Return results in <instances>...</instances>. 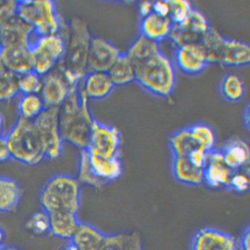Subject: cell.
<instances>
[{
	"instance_id": "44",
	"label": "cell",
	"mask_w": 250,
	"mask_h": 250,
	"mask_svg": "<svg viewBox=\"0 0 250 250\" xmlns=\"http://www.w3.org/2000/svg\"><path fill=\"white\" fill-rule=\"evenodd\" d=\"M153 13L163 17H169L170 14V5L169 1H155L153 2Z\"/></svg>"
},
{
	"instance_id": "2",
	"label": "cell",
	"mask_w": 250,
	"mask_h": 250,
	"mask_svg": "<svg viewBox=\"0 0 250 250\" xmlns=\"http://www.w3.org/2000/svg\"><path fill=\"white\" fill-rule=\"evenodd\" d=\"M134 66L135 82L146 91L164 98L173 92L177 82L176 68L162 51Z\"/></svg>"
},
{
	"instance_id": "12",
	"label": "cell",
	"mask_w": 250,
	"mask_h": 250,
	"mask_svg": "<svg viewBox=\"0 0 250 250\" xmlns=\"http://www.w3.org/2000/svg\"><path fill=\"white\" fill-rule=\"evenodd\" d=\"M190 250H238V244L235 238L225 231L205 227L192 235Z\"/></svg>"
},
{
	"instance_id": "5",
	"label": "cell",
	"mask_w": 250,
	"mask_h": 250,
	"mask_svg": "<svg viewBox=\"0 0 250 250\" xmlns=\"http://www.w3.org/2000/svg\"><path fill=\"white\" fill-rule=\"evenodd\" d=\"M5 135L11 158L16 161L25 165L34 166L46 159L33 120L19 117Z\"/></svg>"
},
{
	"instance_id": "9",
	"label": "cell",
	"mask_w": 250,
	"mask_h": 250,
	"mask_svg": "<svg viewBox=\"0 0 250 250\" xmlns=\"http://www.w3.org/2000/svg\"><path fill=\"white\" fill-rule=\"evenodd\" d=\"M122 138L115 126L95 119L86 150L89 154L104 158L120 157Z\"/></svg>"
},
{
	"instance_id": "8",
	"label": "cell",
	"mask_w": 250,
	"mask_h": 250,
	"mask_svg": "<svg viewBox=\"0 0 250 250\" xmlns=\"http://www.w3.org/2000/svg\"><path fill=\"white\" fill-rule=\"evenodd\" d=\"M33 123L44 149L46 159H59L62 154L64 143L60 132L59 108H46L33 120Z\"/></svg>"
},
{
	"instance_id": "25",
	"label": "cell",
	"mask_w": 250,
	"mask_h": 250,
	"mask_svg": "<svg viewBox=\"0 0 250 250\" xmlns=\"http://www.w3.org/2000/svg\"><path fill=\"white\" fill-rule=\"evenodd\" d=\"M21 198L19 183L12 178L0 177V214L15 209Z\"/></svg>"
},
{
	"instance_id": "13",
	"label": "cell",
	"mask_w": 250,
	"mask_h": 250,
	"mask_svg": "<svg viewBox=\"0 0 250 250\" xmlns=\"http://www.w3.org/2000/svg\"><path fill=\"white\" fill-rule=\"evenodd\" d=\"M38 35L32 27L18 16L0 25L2 47H28Z\"/></svg>"
},
{
	"instance_id": "34",
	"label": "cell",
	"mask_w": 250,
	"mask_h": 250,
	"mask_svg": "<svg viewBox=\"0 0 250 250\" xmlns=\"http://www.w3.org/2000/svg\"><path fill=\"white\" fill-rule=\"evenodd\" d=\"M192 139L198 146L209 153L215 149L216 135L210 126L204 123H197L188 126Z\"/></svg>"
},
{
	"instance_id": "1",
	"label": "cell",
	"mask_w": 250,
	"mask_h": 250,
	"mask_svg": "<svg viewBox=\"0 0 250 250\" xmlns=\"http://www.w3.org/2000/svg\"><path fill=\"white\" fill-rule=\"evenodd\" d=\"M89 102L79 88H75L59 108V124L63 141L80 151L87 148L95 120Z\"/></svg>"
},
{
	"instance_id": "23",
	"label": "cell",
	"mask_w": 250,
	"mask_h": 250,
	"mask_svg": "<svg viewBox=\"0 0 250 250\" xmlns=\"http://www.w3.org/2000/svg\"><path fill=\"white\" fill-rule=\"evenodd\" d=\"M88 154L95 175L106 184L119 179L121 177L123 166L120 157L104 158L95 156L88 152Z\"/></svg>"
},
{
	"instance_id": "7",
	"label": "cell",
	"mask_w": 250,
	"mask_h": 250,
	"mask_svg": "<svg viewBox=\"0 0 250 250\" xmlns=\"http://www.w3.org/2000/svg\"><path fill=\"white\" fill-rule=\"evenodd\" d=\"M30 48L34 56L33 70L44 76L55 69L64 57L65 40L60 33L37 35Z\"/></svg>"
},
{
	"instance_id": "37",
	"label": "cell",
	"mask_w": 250,
	"mask_h": 250,
	"mask_svg": "<svg viewBox=\"0 0 250 250\" xmlns=\"http://www.w3.org/2000/svg\"><path fill=\"white\" fill-rule=\"evenodd\" d=\"M179 25L188 28L192 33L200 37H202L211 28L208 17L202 11L195 7L192 8L188 20L185 23Z\"/></svg>"
},
{
	"instance_id": "17",
	"label": "cell",
	"mask_w": 250,
	"mask_h": 250,
	"mask_svg": "<svg viewBox=\"0 0 250 250\" xmlns=\"http://www.w3.org/2000/svg\"><path fill=\"white\" fill-rule=\"evenodd\" d=\"M0 54L5 69L17 76L33 70L34 56L30 48L2 47Z\"/></svg>"
},
{
	"instance_id": "15",
	"label": "cell",
	"mask_w": 250,
	"mask_h": 250,
	"mask_svg": "<svg viewBox=\"0 0 250 250\" xmlns=\"http://www.w3.org/2000/svg\"><path fill=\"white\" fill-rule=\"evenodd\" d=\"M234 172L224 162L222 151L215 148L209 152L206 165L203 168L204 183L211 188H228Z\"/></svg>"
},
{
	"instance_id": "50",
	"label": "cell",
	"mask_w": 250,
	"mask_h": 250,
	"mask_svg": "<svg viewBox=\"0 0 250 250\" xmlns=\"http://www.w3.org/2000/svg\"><path fill=\"white\" fill-rule=\"evenodd\" d=\"M0 250H22L16 246H4L0 247Z\"/></svg>"
},
{
	"instance_id": "29",
	"label": "cell",
	"mask_w": 250,
	"mask_h": 250,
	"mask_svg": "<svg viewBox=\"0 0 250 250\" xmlns=\"http://www.w3.org/2000/svg\"><path fill=\"white\" fill-rule=\"evenodd\" d=\"M226 37L211 27L202 37L200 43L205 50L209 64L220 65L221 53Z\"/></svg>"
},
{
	"instance_id": "47",
	"label": "cell",
	"mask_w": 250,
	"mask_h": 250,
	"mask_svg": "<svg viewBox=\"0 0 250 250\" xmlns=\"http://www.w3.org/2000/svg\"><path fill=\"white\" fill-rule=\"evenodd\" d=\"M153 2L150 1H143L139 5V13L141 19L149 15L153 12Z\"/></svg>"
},
{
	"instance_id": "53",
	"label": "cell",
	"mask_w": 250,
	"mask_h": 250,
	"mask_svg": "<svg viewBox=\"0 0 250 250\" xmlns=\"http://www.w3.org/2000/svg\"><path fill=\"white\" fill-rule=\"evenodd\" d=\"M4 70H5V68L4 67L3 61H2L1 54H0V73L2 72V71H3Z\"/></svg>"
},
{
	"instance_id": "10",
	"label": "cell",
	"mask_w": 250,
	"mask_h": 250,
	"mask_svg": "<svg viewBox=\"0 0 250 250\" xmlns=\"http://www.w3.org/2000/svg\"><path fill=\"white\" fill-rule=\"evenodd\" d=\"M173 59L176 68L189 76L202 73L208 65L205 50L200 42L174 48Z\"/></svg>"
},
{
	"instance_id": "3",
	"label": "cell",
	"mask_w": 250,
	"mask_h": 250,
	"mask_svg": "<svg viewBox=\"0 0 250 250\" xmlns=\"http://www.w3.org/2000/svg\"><path fill=\"white\" fill-rule=\"evenodd\" d=\"M40 201L42 210L48 215L57 212L77 215L81 206V184L71 175H54L43 186Z\"/></svg>"
},
{
	"instance_id": "52",
	"label": "cell",
	"mask_w": 250,
	"mask_h": 250,
	"mask_svg": "<svg viewBox=\"0 0 250 250\" xmlns=\"http://www.w3.org/2000/svg\"><path fill=\"white\" fill-rule=\"evenodd\" d=\"M60 250H78L77 249L76 247H75L73 244H72L70 241L69 242L67 245L64 246L60 249Z\"/></svg>"
},
{
	"instance_id": "30",
	"label": "cell",
	"mask_w": 250,
	"mask_h": 250,
	"mask_svg": "<svg viewBox=\"0 0 250 250\" xmlns=\"http://www.w3.org/2000/svg\"><path fill=\"white\" fill-rule=\"evenodd\" d=\"M172 158L188 157L191 152L198 148L191 136L188 127L174 132L168 140Z\"/></svg>"
},
{
	"instance_id": "14",
	"label": "cell",
	"mask_w": 250,
	"mask_h": 250,
	"mask_svg": "<svg viewBox=\"0 0 250 250\" xmlns=\"http://www.w3.org/2000/svg\"><path fill=\"white\" fill-rule=\"evenodd\" d=\"M73 88L56 68L42 76V88L40 94L46 108H59L67 100Z\"/></svg>"
},
{
	"instance_id": "43",
	"label": "cell",
	"mask_w": 250,
	"mask_h": 250,
	"mask_svg": "<svg viewBox=\"0 0 250 250\" xmlns=\"http://www.w3.org/2000/svg\"><path fill=\"white\" fill-rule=\"evenodd\" d=\"M208 152L201 148H196L188 155V159L195 166L203 169L208 160Z\"/></svg>"
},
{
	"instance_id": "31",
	"label": "cell",
	"mask_w": 250,
	"mask_h": 250,
	"mask_svg": "<svg viewBox=\"0 0 250 250\" xmlns=\"http://www.w3.org/2000/svg\"><path fill=\"white\" fill-rule=\"evenodd\" d=\"M220 92L223 98L229 103H237L243 99L246 86L242 79L235 73L226 74L221 80Z\"/></svg>"
},
{
	"instance_id": "21",
	"label": "cell",
	"mask_w": 250,
	"mask_h": 250,
	"mask_svg": "<svg viewBox=\"0 0 250 250\" xmlns=\"http://www.w3.org/2000/svg\"><path fill=\"white\" fill-rule=\"evenodd\" d=\"M172 172L175 180L183 185L197 186L204 183L203 169L195 166L188 157L172 158Z\"/></svg>"
},
{
	"instance_id": "24",
	"label": "cell",
	"mask_w": 250,
	"mask_h": 250,
	"mask_svg": "<svg viewBox=\"0 0 250 250\" xmlns=\"http://www.w3.org/2000/svg\"><path fill=\"white\" fill-rule=\"evenodd\" d=\"M50 233L59 239L70 241L79 226L77 215L69 212H57L49 215Z\"/></svg>"
},
{
	"instance_id": "38",
	"label": "cell",
	"mask_w": 250,
	"mask_h": 250,
	"mask_svg": "<svg viewBox=\"0 0 250 250\" xmlns=\"http://www.w3.org/2000/svg\"><path fill=\"white\" fill-rule=\"evenodd\" d=\"M170 19L174 25H182L188 20L192 8L191 2L188 0H169Z\"/></svg>"
},
{
	"instance_id": "35",
	"label": "cell",
	"mask_w": 250,
	"mask_h": 250,
	"mask_svg": "<svg viewBox=\"0 0 250 250\" xmlns=\"http://www.w3.org/2000/svg\"><path fill=\"white\" fill-rule=\"evenodd\" d=\"M20 94L18 76L6 69L0 73V102L10 101Z\"/></svg>"
},
{
	"instance_id": "45",
	"label": "cell",
	"mask_w": 250,
	"mask_h": 250,
	"mask_svg": "<svg viewBox=\"0 0 250 250\" xmlns=\"http://www.w3.org/2000/svg\"><path fill=\"white\" fill-rule=\"evenodd\" d=\"M11 154L8 143L5 134L0 137V162H4L10 159Z\"/></svg>"
},
{
	"instance_id": "48",
	"label": "cell",
	"mask_w": 250,
	"mask_h": 250,
	"mask_svg": "<svg viewBox=\"0 0 250 250\" xmlns=\"http://www.w3.org/2000/svg\"><path fill=\"white\" fill-rule=\"evenodd\" d=\"M244 122L246 127L248 130H250V106H247L244 111Z\"/></svg>"
},
{
	"instance_id": "4",
	"label": "cell",
	"mask_w": 250,
	"mask_h": 250,
	"mask_svg": "<svg viewBox=\"0 0 250 250\" xmlns=\"http://www.w3.org/2000/svg\"><path fill=\"white\" fill-rule=\"evenodd\" d=\"M61 34L65 40L66 49L64 57L58 65L82 82L87 73L88 48L93 37L88 25L83 19L74 17Z\"/></svg>"
},
{
	"instance_id": "22",
	"label": "cell",
	"mask_w": 250,
	"mask_h": 250,
	"mask_svg": "<svg viewBox=\"0 0 250 250\" xmlns=\"http://www.w3.org/2000/svg\"><path fill=\"white\" fill-rule=\"evenodd\" d=\"M224 162L232 171L241 170L250 162V146L246 140H230L221 149Z\"/></svg>"
},
{
	"instance_id": "19",
	"label": "cell",
	"mask_w": 250,
	"mask_h": 250,
	"mask_svg": "<svg viewBox=\"0 0 250 250\" xmlns=\"http://www.w3.org/2000/svg\"><path fill=\"white\" fill-rule=\"evenodd\" d=\"M174 24L169 17H161L154 13L141 19L140 34L159 43L168 38Z\"/></svg>"
},
{
	"instance_id": "42",
	"label": "cell",
	"mask_w": 250,
	"mask_h": 250,
	"mask_svg": "<svg viewBox=\"0 0 250 250\" xmlns=\"http://www.w3.org/2000/svg\"><path fill=\"white\" fill-rule=\"evenodd\" d=\"M19 1H0V25L17 16Z\"/></svg>"
},
{
	"instance_id": "32",
	"label": "cell",
	"mask_w": 250,
	"mask_h": 250,
	"mask_svg": "<svg viewBox=\"0 0 250 250\" xmlns=\"http://www.w3.org/2000/svg\"><path fill=\"white\" fill-rule=\"evenodd\" d=\"M19 96L17 111L21 118L34 120L46 108L40 94H20Z\"/></svg>"
},
{
	"instance_id": "11",
	"label": "cell",
	"mask_w": 250,
	"mask_h": 250,
	"mask_svg": "<svg viewBox=\"0 0 250 250\" xmlns=\"http://www.w3.org/2000/svg\"><path fill=\"white\" fill-rule=\"evenodd\" d=\"M122 52L113 43L100 37H92L87 57L88 71H107Z\"/></svg>"
},
{
	"instance_id": "26",
	"label": "cell",
	"mask_w": 250,
	"mask_h": 250,
	"mask_svg": "<svg viewBox=\"0 0 250 250\" xmlns=\"http://www.w3.org/2000/svg\"><path fill=\"white\" fill-rule=\"evenodd\" d=\"M107 73L115 87L130 85L136 81L134 63L125 53L120 54Z\"/></svg>"
},
{
	"instance_id": "54",
	"label": "cell",
	"mask_w": 250,
	"mask_h": 250,
	"mask_svg": "<svg viewBox=\"0 0 250 250\" xmlns=\"http://www.w3.org/2000/svg\"><path fill=\"white\" fill-rule=\"evenodd\" d=\"M1 48H2V45H1V38H0V51H1Z\"/></svg>"
},
{
	"instance_id": "28",
	"label": "cell",
	"mask_w": 250,
	"mask_h": 250,
	"mask_svg": "<svg viewBox=\"0 0 250 250\" xmlns=\"http://www.w3.org/2000/svg\"><path fill=\"white\" fill-rule=\"evenodd\" d=\"M101 250H144L142 239L134 232L107 234Z\"/></svg>"
},
{
	"instance_id": "18",
	"label": "cell",
	"mask_w": 250,
	"mask_h": 250,
	"mask_svg": "<svg viewBox=\"0 0 250 250\" xmlns=\"http://www.w3.org/2000/svg\"><path fill=\"white\" fill-rule=\"evenodd\" d=\"M250 63V45L249 43L235 39L226 38L220 66L226 68H240Z\"/></svg>"
},
{
	"instance_id": "41",
	"label": "cell",
	"mask_w": 250,
	"mask_h": 250,
	"mask_svg": "<svg viewBox=\"0 0 250 250\" xmlns=\"http://www.w3.org/2000/svg\"><path fill=\"white\" fill-rule=\"evenodd\" d=\"M250 188L249 174L240 170L234 171L229 181L228 189L239 193L249 190Z\"/></svg>"
},
{
	"instance_id": "6",
	"label": "cell",
	"mask_w": 250,
	"mask_h": 250,
	"mask_svg": "<svg viewBox=\"0 0 250 250\" xmlns=\"http://www.w3.org/2000/svg\"><path fill=\"white\" fill-rule=\"evenodd\" d=\"M17 16L39 36L60 33L63 25L55 2L50 0L19 1Z\"/></svg>"
},
{
	"instance_id": "51",
	"label": "cell",
	"mask_w": 250,
	"mask_h": 250,
	"mask_svg": "<svg viewBox=\"0 0 250 250\" xmlns=\"http://www.w3.org/2000/svg\"><path fill=\"white\" fill-rule=\"evenodd\" d=\"M5 233L4 229L0 227V246L3 245L5 240Z\"/></svg>"
},
{
	"instance_id": "33",
	"label": "cell",
	"mask_w": 250,
	"mask_h": 250,
	"mask_svg": "<svg viewBox=\"0 0 250 250\" xmlns=\"http://www.w3.org/2000/svg\"><path fill=\"white\" fill-rule=\"evenodd\" d=\"M77 179L80 184L90 186V187L99 189L106 185V183L100 180L95 175L90 165L88 152L86 149L80 151L78 170H77Z\"/></svg>"
},
{
	"instance_id": "49",
	"label": "cell",
	"mask_w": 250,
	"mask_h": 250,
	"mask_svg": "<svg viewBox=\"0 0 250 250\" xmlns=\"http://www.w3.org/2000/svg\"><path fill=\"white\" fill-rule=\"evenodd\" d=\"M4 120L3 117L2 116L1 114H0V137L4 135Z\"/></svg>"
},
{
	"instance_id": "36",
	"label": "cell",
	"mask_w": 250,
	"mask_h": 250,
	"mask_svg": "<svg viewBox=\"0 0 250 250\" xmlns=\"http://www.w3.org/2000/svg\"><path fill=\"white\" fill-rule=\"evenodd\" d=\"M42 85V76L34 70L18 76L20 94H40Z\"/></svg>"
},
{
	"instance_id": "55",
	"label": "cell",
	"mask_w": 250,
	"mask_h": 250,
	"mask_svg": "<svg viewBox=\"0 0 250 250\" xmlns=\"http://www.w3.org/2000/svg\"><path fill=\"white\" fill-rule=\"evenodd\" d=\"M1 246H0V247H1Z\"/></svg>"
},
{
	"instance_id": "39",
	"label": "cell",
	"mask_w": 250,
	"mask_h": 250,
	"mask_svg": "<svg viewBox=\"0 0 250 250\" xmlns=\"http://www.w3.org/2000/svg\"><path fill=\"white\" fill-rule=\"evenodd\" d=\"M168 39L176 48L189 43L200 42L202 37L192 33L188 28L174 25Z\"/></svg>"
},
{
	"instance_id": "40",
	"label": "cell",
	"mask_w": 250,
	"mask_h": 250,
	"mask_svg": "<svg viewBox=\"0 0 250 250\" xmlns=\"http://www.w3.org/2000/svg\"><path fill=\"white\" fill-rule=\"evenodd\" d=\"M25 226L34 234L42 235L50 233V217L42 210L36 212L28 220Z\"/></svg>"
},
{
	"instance_id": "20",
	"label": "cell",
	"mask_w": 250,
	"mask_h": 250,
	"mask_svg": "<svg viewBox=\"0 0 250 250\" xmlns=\"http://www.w3.org/2000/svg\"><path fill=\"white\" fill-rule=\"evenodd\" d=\"M107 235L90 224L80 222L70 241L78 250H101Z\"/></svg>"
},
{
	"instance_id": "16",
	"label": "cell",
	"mask_w": 250,
	"mask_h": 250,
	"mask_svg": "<svg viewBox=\"0 0 250 250\" xmlns=\"http://www.w3.org/2000/svg\"><path fill=\"white\" fill-rule=\"evenodd\" d=\"M114 88L108 73L103 71H88L79 87L89 101L107 98Z\"/></svg>"
},
{
	"instance_id": "46",
	"label": "cell",
	"mask_w": 250,
	"mask_h": 250,
	"mask_svg": "<svg viewBox=\"0 0 250 250\" xmlns=\"http://www.w3.org/2000/svg\"><path fill=\"white\" fill-rule=\"evenodd\" d=\"M250 229L247 227L241 234L238 250H250Z\"/></svg>"
},
{
	"instance_id": "27",
	"label": "cell",
	"mask_w": 250,
	"mask_h": 250,
	"mask_svg": "<svg viewBox=\"0 0 250 250\" xmlns=\"http://www.w3.org/2000/svg\"><path fill=\"white\" fill-rule=\"evenodd\" d=\"M161 51L160 43L152 41L140 34L132 42L125 54L135 65L156 55Z\"/></svg>"
}]
</instances>
